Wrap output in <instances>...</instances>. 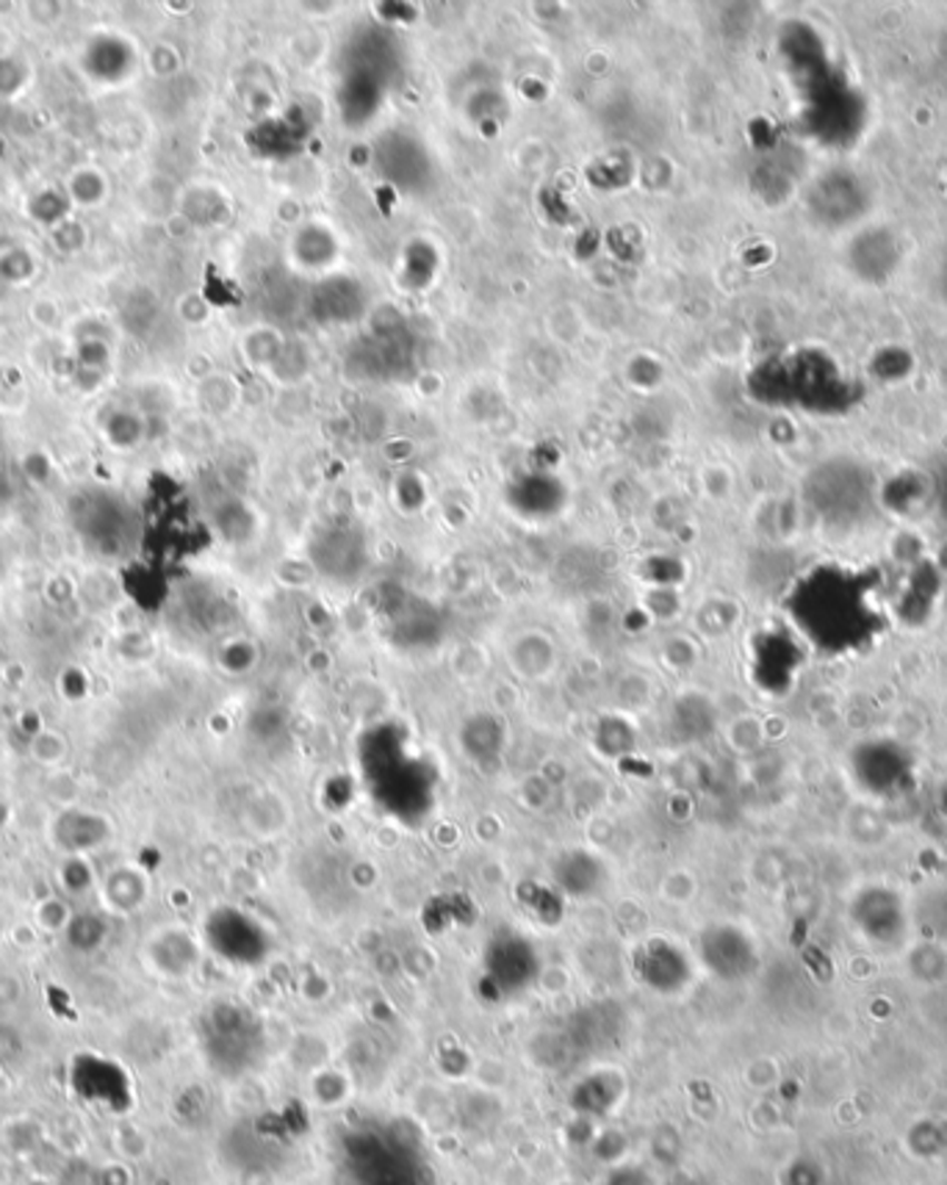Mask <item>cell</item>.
Here are the masks:
<instances>
[{"instance_id": "7a4b0ae2", "label": "cell", "mask_w": 947, "mask_h": 1185, "mask_svg": "<svg viewBox=\"0 0 947 1185\" xmlns=\"http://www.w3.org/2000/svg\"><path fill=\"white\" fill-rule=\"evenodd\" d=\"M111 1144H115L117 1158L128 1161V1164H139V1161H145L147 1153H150V1138L145 1136V1130L130 1125V1122L117 1125L115 1130H111Z\"/></svg>"}, {"instance_id": "5b68a950", "label": "cell", "mask_w": 947, "mask_h": 1185, "mask_svg": "<svg viewBox=\"0 0 947 1185\" xmlns=\"http://www.w3.org/2000/svg\"><path fill=\"white\" fill-rule=\"evenodd\" d=\"M87 861H83V856H70V861H67L65 867H61V887H65L67 895H83L89 892V889L95 887V876L87 870Z\"/></svg>"}, {"instance_id": "ba28073f", "label": "cell", "mask_w": 947, "mask_h": 1185, "mask_svg": "<svg viewBox=\"0 0 947 1185\" xmlns=\"http://www.w3.org/2000/svg\"><path fill=\"white\" fill-rule=\"evenodd\" d=\"M28 1185H59V1183L50 1181V1177H33V1181L28 1183Z\"/></svg>"}, {"instance_id": "277c9868", "label": "cell", "mask_w": 947, "mask_h": 1185, "mask_svg": "<svg viewBox=\"0 0 947 1185\" xmlns=\"http://www.w3.org/2000/svg\"><path fill=\"white\" fill-rule=\"evenodd\" d=\"M6 1144H9L14 1153H37L42 1147V1130L33 1119H11L6 1125Z\"/></svg>"}, {"instance_id": "6da1fadb", "label": "cell", "mask_w": 947, "mask_h": 1185, "mask_svg": "<svg viewBox=\"0 0 947 1185\" xmlns=\"http://www.w3.org/2000/svg\"><path fill=\"white\" fill-rule=\"evenodd\" d=\"M100 906L109 915H134L145 906L147 900V881L139 870L122 865L117 870L106 872L98 881Z\"/></svg>"}, {"instance_id": "3957f363", "label": "cell", "mask_w": 947, "mask_h": 1185, "mask_svg": "<svg viewBox=\"0 0 947 1185\" xmlns=\"http://www.w3.org/2000/svg\"><path fill=\"white\" fill-rule=\"evenodd\" d=\"M72 920V909L65 898H45L33 909V926L42 934H65Z\"/></svg>"}, {"instance_id": "8992f818", "label": "cell", "mask_w": 947, "mask_h": 1185, "mask_svg": "<svg viewBox=\"0 0 947 1185\" xmlns=\"http://www.w3.org/2000/svg\"><path fill=\"white\" fill-rule=\"evenodd\" d=\"M31 753L42 764H59L67 759V742L59 731H39L37 740L31 742Z\"/></svg>"}, {"instance_id": "52a82bcc", "label": "cell", "mask_w": 947, "mask_h": 1185, "mask_svg": "<svg viewBox=\"0 0 947 1185\" xmlns=\"http://www.w3.org/2000/svg\"><path fill=\"white\" fill-rule=\"evenodd\" d=\"M98 1185H134V1164L117 1158L98 1166Z\"/></svg>"}, {"instance_id": "9c48e42d", "label": "cell", "mask_w": 947, "mask_h": 1185, "mask_svg": "<svg viewBox=\"0 0 947 1185\" xmlns=\"http://www.w3.org/2000/svg\"><path fill=\"white\" fill-rule=\"evenodd\" d=\"M558 1185H582V1183H576V1181H563V1183H558Z\"/></svg>"}]
</instances>
